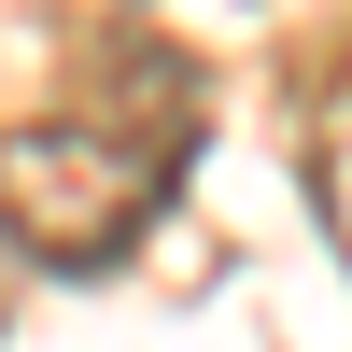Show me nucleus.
<instances>
[{"instance_id": "obj_1", "label": "nucleus", "mask_w": 352, "mask_h": 352, "mask_svg": "<svg viewBox=\"0 0 352 352\" xmlns=\"http://www.w3.org/2000/svg\"><path fill=\"white\" fill-rule=\"evenodd\" d=\"M184 127H127V113H43V127L0 141V226H14L43 268H113V254L155 226Z\"/></svg>"}]
</instances>
